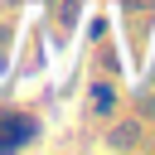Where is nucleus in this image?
I'll use <instances>...</instances> for the list:
<instances>
[{
  "mask_svg": "<svg viewBox=\"0 0 155 155\" xmlns=\"http://www.w3.org/2000/svg\"><path fill=\"white\" fill-rule=\"evenodd\" d=\"M29 136H34V121H29V116H5V121H0V145L29 140Z\"/></svg>",
  "mask_w": 155,
  "mask_h": 155,
  "instance_id": "1",
  "label": "nucleus"
},
{
  "mask_svg": "<svg viewBox=\"0 0 155 155\" xmlns=\"http://www.w3.org/2000/svg\"><path fill=\"white\" fill-rule=\"evenodd\" d=\"M111 140H116V145H131V140H136V126H116V136H111Z\"/></svg>",
  "mask_w": 155,
  "mask_h": 155,
  "instance_id": "2",
  "label": "nucleus"
},
{
  "mask_svg": "<svg viewBox=\"0 0 155 155\" xmlns=\"http://www.w3.org/2000/svg\"><path fill=\"white\" fill-rule=\"evenodd\" d=\"M92 107H97V111H107V107H111V92H107V87H97V97H92Z\"/></svg>",
  "mask_w": 155,
  "mask_h": 155,
  "instance_id": "3",
  "label": "nucleus"
}]
</instances>
